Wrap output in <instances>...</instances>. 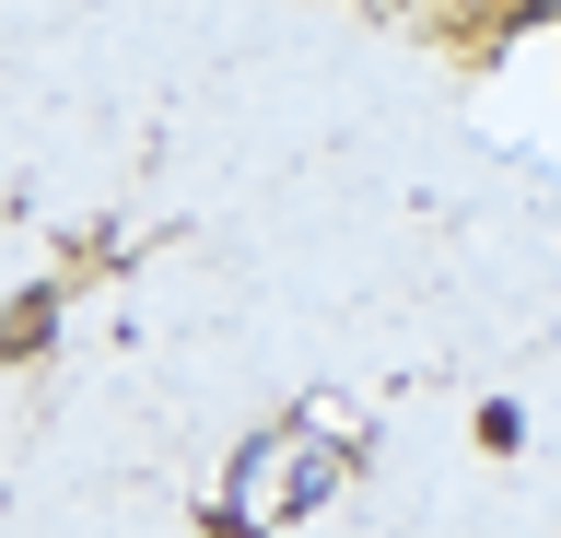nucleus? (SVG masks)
<instances>
[{
  "mask_svg": "<svg viewBox=\"0 0 561 538\" xmlns=\"http://www.w3.org/2000/svg\"><path fill=\"white\" fill-rule=\"evenodd\" d=\"M316 492H328V445H316V433H270V445H257V468L234 480L245 515H305Z\"/></svg>",
  "mask_w": 561,
  "mask_h": 538,
  "instance_id": "obj_1",
  "label": "nucleus"
}]
</instances>
